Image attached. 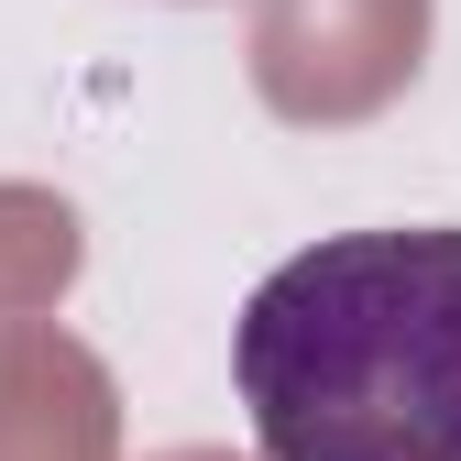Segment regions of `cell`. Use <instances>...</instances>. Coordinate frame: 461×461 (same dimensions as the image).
<instances>
[{
  "instance_id": "1",
  "label": "cell",
  "mask_w": 461,
  "mask_h": 461,
  "mask_svg": "<svg viewBox=\"0 0 461 461\" xmlns=\"http://www.w3.org/2000/svg\"><path fill=\"white\" fill-rule=\"evenodd\" d=\"M264 461H461V230H330L230 330Z\"/></svg>"
}]
</instances>
